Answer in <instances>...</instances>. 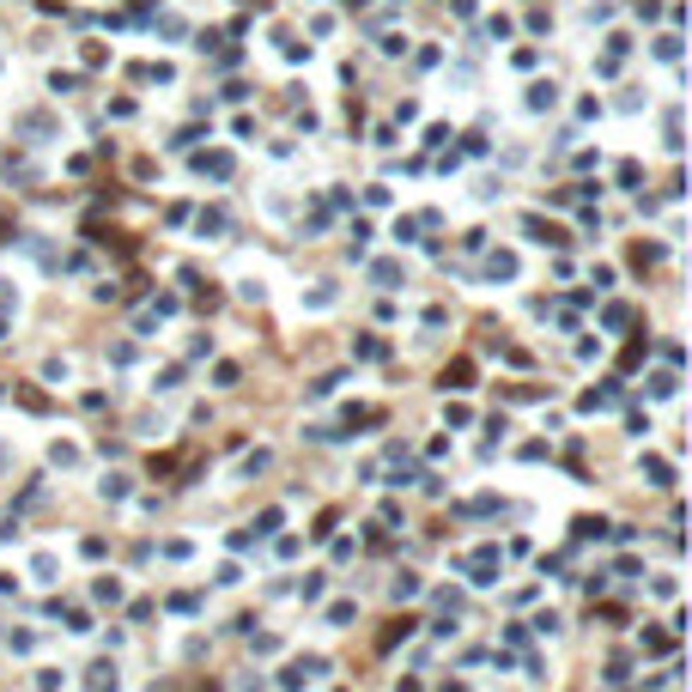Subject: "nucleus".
<instances>
[{
	"mask_svg": "<svg viewBox=\"0 0 692 692\" xmlns=\"http://www.w3.org/2000/svg\"><path fill=\"white\" fill-rule=\"evenodd\" d=\"M644 474H650V486H668V462H656V455L644 462Z\"/></svg>",
	"mask_w": 692,
	"mask_h": 692,
	"instance_id": "nucleus-1",
	"label": "nucleus"
}]
</instances>
